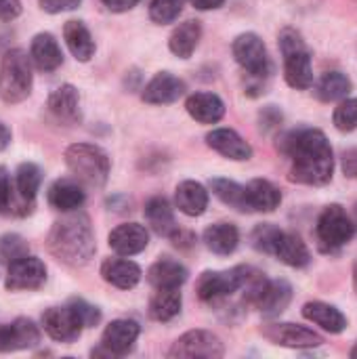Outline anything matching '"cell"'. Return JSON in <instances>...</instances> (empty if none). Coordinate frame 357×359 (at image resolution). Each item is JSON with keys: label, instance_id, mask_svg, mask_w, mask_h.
<instances>
[{"label": "cell", "instance_id": "cell-50", "mask_svg": "<svg viewBox=\"0 0 357 359\" xmlns=\"http://www.w3.org/2000/svg\"><path fill=\"white\" fill-rule=\"evenodd\" d=\"M353 286H356V292H357V261H356V265H353Z\"/></svg>", "mask_w": 357, "mask_h": 359}, {"label": "cell", "instance_id": "cell-38", "mask_svg": "<svg viewBox=\"0 0 357 359\" xmlns=\"http://www.w3.org/2000/svg\"><path fill=\"white\" fill-rule=\"evenodd\" d=\"M185 0H151L149 2V17L154 23H173L181 11H183Z\"/></svg>", "mask_w": 357, "mask_h": 359}, {"label": "cell", "instance_id": "cell-24", "mask_svg": "<svg viewBox=\"0 0 357 359\" xmlns=\"http://www.w3.org/2000/svg\"><path fill=\"white\" fill-rule=\"evenodd\" d=\"M187 269L173 261V259H160L156 261L149 271H147V282L156 290H166V288H181L187 282Z\"/></svg>", "mask_w": 357, "mask_h": 359}, {"label": "cell", "instance_id": "cell-15", "mask_svg": "<svg viewBox=\"0 0 357 359\" xmlns=\"http://www.w3.org/2000/svg\"><path fill=\"white\" fill-rule=\"evenodd\" d=\"M149 244V233L139 223H124L118 225L109 233V248L120 257H135L143 252Z\"/></svg>", "mask_w": 357, "mask_h": 359}, {"label": "cell", "instance_id": "cell-31", "mask_svg": "<svg viewBox=\"0 0 357 359\" xmlns=\"http://www.w3.org/2000/svg\"><path fill=\"white\" fill-rule=\"evenodd\" d=\"M200 36H202V25L200 21H185L181 23L168 38V48L173 55H177L179 59H189L200 42Z\"/></svg>", "mask_w": 357, "mask_h": 359}, {"label": "cell", "instance_id": "cell-43", "mask_svg": "<svg viewBox=\"0 0 357 359\" xmlns=\"http://www.w3.org/2000/svg\"><path fill=\"white\" fill-rule=\"evenodd\" d=\"M21 13L19 0H0V21H13Z\"/></svg>", "mask_w": 357, "mask_h": 359}, {"label": "cell", "instance_id": "cell-49", "mask_svg": "<svg viewBox=\"0 0 357 359\" xmlns=\"http://www.w3.org/2000/svg\"><path fill=\"white\" fill-rule=\"evenodd\" d=\"M8 143H11V130H8V126H6V124H2V122H0V151H2V149H6V147H8Z\"/></svg>", "mask_w": 357, "mask_h": 359}, {"label": "cell", "instance_id": "cell-41", "mask_svg": "<svg viewBox=\"0 0 357 359\" xmlns=\"http://www.w3.org/2000/svg\"><path fill=\"white\" fill-rule=\"evenodd\" d=\"M69 305L76 309V313L80 316V320H82V324H84V328H93V326H97L99 324V320H101V311L95 307V305H88L86 301H82V299H72L69 301Z\"/></svg>", "mask_w": 357, "mask_h": 359}, {"label": "cell", "instance_id": "cell-39", "mask_svg": "<svg viewBox=\"0 0 357 359\" xmlns=\"http://www.w3.org/2000/svg\"><path fill=\"white\" fill-rule=\"evenodd\" d=\"M332 122L341 133H351L357 128V99H345L332 114Z\"/></svg>", "mask_w": 357, "mask_h": 359}, {"label": "cell", "instance_id": "cell-40", "mask_svg": "<svg viewBox=\"0 0 357 359\" xmlns=\"http://www.w3.org/2000/svg\"><path fill=\"white\" fill-rule=\"evenodd\" d=\"M0 215H17L11 175L4 166H0Z\"/></svg>", "mask_w": 357, "mask_h": 359}, {"label": "cell", "instance_id": "cell-33", "mask_svg": "<svg viewBox=\"0 0 357 359\" xmlns=\"http://www.w3.org/2000/svg\"><path fill=\"white\" fill-rule=\"evenodd\" d=\"M181 292L179 288H166V290H158L156 297L149 301V318L156 322H170L173 318H177L181 313Z\"/></svg>", "mask_w": 357, "mask_h": 359}, {"label": "cell", "instance_id": "cell-7", "mask_svg": "<svg viewBox=\"0 0 357 359\" xmlns=\"http://www.w3.org/2000/svg\"><path fill=\"white\" fill-rule=\"evenodd\" d=\"M231 50H234V57L238 61V65L252 78H267L274 69L271 65V59L267 55V46L265 42L252 34V32H246V34H240L234 44H231Z\"/></svg>", "mask_w": 357, "mask_h": 359}, {"label": "cell", "instance_id": "cell-9", "mask_svg": "<svg viewBox=\"0 0 357 359\" xmlns=\"http://www.w3.org/2000/svg\"><path fill=\"white\" fill-rule=\"evenodd\" d=\"M225 349L217 334L208 330H189L183 337H179L168 351V358H223Z\"/></svg>", "mask_w": 357, "mask_h": 359}, {"label": "cell", "instance_id": "cell-25", "mask_svg": "<svg viewBox=\"0 0 357 359\" xmlns=\"http://www.w3.org/2000/svg\"><path fill=\"white\" fill-rule=\"evenodd\" d=\"M177 208L187 217H200L208 208V191L198 181H183L175 194Z\"/></svg>", "mask_w": 357, "mask_h": 359}, {"label": "cell", "instance_id": "cell-36", "mask_svg": "<svg viewBox=\"0 0 357 359\" xmlns=\"http://www.w3.org/2000/svg\"><path fill=\"white\" fill-rule=\"evenodd\" d=\"M351 80L343 74V72H328L322 76V80L318 82L316 95L320 101L330 103V101H341L351 93Z\"/></svg>", "mask_w": 357, "mask_h": 359}, {"label": "cell", "instance_id": "cell-23", "mask_svg": "<svg viewBox=\"0 0 357 359\" xmlns=\"http://www.w3.org/2000/svg\"><path fill=\"white\" fill-rule=\"evenodd\" d=\"M141 276H143L141 267L126 259H107L101 265V278L120 290L135 288L141 282Z\"/></svg>", "mask_w": 357, "mask_h": 359}, {"label": "cell", "instance_id": "cell-20", "mask_svg": "<svg viewBox=\"0 0 357 359\" xmlns=\"http://www.w3.org/2000/svg\"><path fill=\"white\" fill-rule=\"evenodd\" d=\"M86 194L82 185L74 179H57L48 189V204L61 212H74L82 208Z\"/></svg>", "mask_w": 357, "mask_h": 359}, {"label": "cell", "instance_id": "cell-6", "mask_svg": "<svg viewBox=\"0 0 357 359\" xmlns=\"http://www.w3.org/2000/svg\"><path fill=\"white\" fill-rule=\"evenodd\" d=\"M316 236H318L322 250L335 252L353 240L356 225L349 219V215L343 210V206L332 204V206L324 208V212L320 215L318 225H316Z\"/></svg>", "mask_w": 357, "mask_h": 359}, {"label": "cell", "instance_id": "cell-10", "mask_svg": "<svg viewBox=\"0 0 357 359\" xmlns=\"http://www.w3.org/2000/svg\"><path fill=\"white\" fill-rule=\"evenodd\" d=\"M42 328L53 341L69 345L80 339L84 324H82L80 316L76 313V309L72 305H65V307L46 309L42 313Z\"/></svg>", "mask_w": 357, "mask_h": 359}, {"label": "cell", "instance_id": "cell-5", "mask_svg": "<svg viewBox=\"0 0 357 359\" xmlns=\"http://www.w3.org/2000/svg\"><path fill=\"white\" fill-rule=\"evenodd\" d=\"M32 57L25 50L13 48L0 61V99L4 103H21L32 93Z\"/></svg>", "mask_w": 357, "mask_h": 359}, {"label": "cell", "instance_id": "cell-29", "mask_svg": "<svg viewBox=\"0 0 357 359\" xmlns=\"http://www.w3.org/2000/svg\"><path fill=\"white\" fill-rule=\"evenodd\" d=\"M246 196H248L250 212H274L282 204L280 189L265 179L250 181L246 185Z\"/></svg>", "mask_w": 357, "mask_h": 359}, {"label": "cell", "instance_id": "cell-42", "mask_svg": "<svg viewBox=\"0 0 357 359\" xmlns=\"http://www.w3.org/2000/svg\"><path fill=\"white\" fill-rule=\"evenodd\" d=\"M82 0H40V8L46 13H63L80 6Z\"/></svg>", "mask_w": 357, "mask_h": 359}, {"label": "cell", "instance_id": "cell-14", "mask_svg": "<svg viewBox=\"0 0 357 359\" xmlns=\"http://www.w3.org/2000/svg\"><path fill=\"white\" fill-rule=\"evenodd\" d=\"M38 343H40V330L27 318H19L13 324L0 326V353L32 349Z\"/></svg>", "mask_w": 357, "mask_h": 359}, {"label": "cell", "instance_id": "cell-34", "mask_svg": "<svg viewBox=\"0 0 357 359\" xmlns=\"http://www.w3.org/2000/svg\"><path fill=\"white\" fill-rule=\"evenodd\" d=\"M210 189H213V194L223 204L231 206L234 210H238V212H250L246 187L238 185L236 181H229V179H213L210 181Z\"/></svg>", "mask_w": 357, "mask_h": 359}, {"label": "cell", "instance_id": "cell-28", "mask_svg": "<svg viewBox=\"0 0 357 359\" xmlns=\"http://www.w3.org/2000/svg\"><path fill=\"white\" fill-rule=\"evenodd\" d=\"M204 244L219 257H229L240 244V231L231 223H215L204 231Z\"/></svg>", "mask_w": 357, "mask_h": 359}, {"label": "cell", "instance_id": "cell-30", "mask_svg": "<svg viewBox=\"0 0 357 359\" xmlns=\"http://www.w3.org/2000/svg\"><path fill=\"white\" fill-rule=\"evenodd\" d=\"M145 219L149 223V227L158 233V236H164V238H170L175 231H177V221H175V212L168 204L166 198H151L147 204H145Z\"/></svg>", "mask_w": 357, "mask_h": 359}, {"label": "cell", "instance_id": "cell-21", "mask_svg": "<svg viewBox=\"0 0 357 359\" xmlns=\"http://www.w3.org/2000/svg\"><path fill=\"white\" fill-rule=\"evenodd\" d=\"M48 111L63 124H74L80 120V97L72 84H61L48 97Z\"/></svg>", "mask_w": 357, "mask_h": 359}, {"label": "cell", "instance_id": "cell-16", "mask_svg": "<svg viewBox=\"0 0 357 359\" xmlns=\"http://www.w3.org/2000/svg\"><path fill=\"white\" fill-rule=\"evenodd\" d=\"M141 334V328L137 322L133 320H114L101 337V345L114 355H126L128 351H133L137 339Z\"/></svg>", "mask_w": 357, "mask_h": 359}, {"label": "cell", "instance_id": "cell-2", "mask_svg": "<svg viewBox=\"0 0 357 359\" xmlns=\"http://www.w3.org/2000/svg\"><path fill=\"white\" fill-rule=\"evenodd\" d=\"M46 244L50 255L69 267H84L97 250L88 217L76 210L53 223Z\"/></svg>", "mask_w": 357, "mask_h": 359}, {"label": "cell", "instance_id": "cell-44", "mask_svg": "<svg viewBox=\"0 0 357 359\" xmlns=\"http://www.w3.org/2000/svg\"><path fill=\"white\" fill-rule=\"evenodd\" d=\"M343 172L349 179H357V149H347L343 154Z\"/></svg>", "mask_w": 357, "mask_h": 359}, {"label": "cell", "instance_id": "cell-32", "mask_svg": "<svg viewBox=\"0 0 357 359\" xmlns=\"http://www.w3.org/2000/svg\"><path fill=\"white\" fill-rule=\"evenodd\" d=\"M63 38H65L67 48L72 50V55L78 61H88L95 55L93 36H90V32L86 29V25L82 21H76V19L67 21L65 27H63Z\"/></svg>", "mask_w": 357, "mask_h": 359}, {"label": "cell", "instance_id": "cell-8", "mask_svg": "<svg viewBox=\"0 0 357 359\" xmlns=\"http://www.w3.org/2000/svg\"><path fill=\"white\" fill-rule=\"evenodd\" d=\"M246 267H236L229 271H204L198 280L196 292L202 303H219L242 290Z\"/></svg>", "mask_w": 357, "mask_h": 359}, {"label": "cell", "instance_id": "cell-13", "mask_svg": "<svg viewBox=\"0 0 357 359\" xmlns=\"http://www.w3.org/2000/svg\"><path fill=\"white\" fill-rule=\"evenodd\" d=\"M267 255H274L288 267H297V269L307 267L311 263V252H309L307 244L297 233H288L282 229L276 231Z\"/></svg>", "mask_w": 357, "mask_h": 359}, {"label": "cell", "instance_id": "cell-46", "mask_svg": "<svg viewBox=\"0 0 357 359\" xmlns=\"http://www.w3.org/2000/svg\"><path fill=\"white\" fill-rule=\"evenodd\" d=\"M170 240H173V244H175L177 248H189V246L196 242L194 233H189V231H185V229H181V227H177V231L170 236Z\"/></svg>", "mask_w": 357, "mask_h": 359}, {"label": "cell", "instance_id": "cell-26", "mask_svg": "<svg viewBox=\"0 0 357 359\" xmlns=\"http://www.w3.org/2000/svg\"><path fill=\"white\" fill-rule=\"evenodd\" d=\"M303 318L314 322L316 326H320L322 330H326L330 334H341L347 328V318L337 307L322 303V301L307 303L303 307Z\"/></svg>", "mask_w": 357, "mask_h": 359}, {"label": "cell", "instance_id": "cell-12", "mask_svg": "<svg viewBox=\"0 0 357 359\" xmlns=\"http://www.w3.org/2000/svg\"><path fill=\"white\" fill-rule=\"evenodd\" d=\"M263 337L269 339L274 345L280 347H290V349H309V347H320L324 345V339L299 324H269L263 330Z\"/></svg>", "mask_w": 357, "mask_h": 359}, {"label": "cell", "instance_id": "cell-45", "mask_svg": "<svg viewBox=\"0 0 357 359\" xmlns=\"http://www.w3.org/2000/svg\"><path fill=\"white\" fill-rule=\"evenodd\" d=\"M282 122V114L278 109H274V105H269L263 114H261V128H276Z\"/></svg>", "mask_w": 357, "mask_h": 359}, {"label": "cell", "instance_id": "cell-17", "mask_svg": "<svg viewBox=\"0 0 357 359\" xmlns=\"http://www.w3.org/2000/svg\"><path fill=\"white\" fill-rule=\"evenodd\" d=\"M183 93H185V82L181 78L173 76L170 72H160L149 80L141 97L145 103H151V105H168V103L179 101Z\"/></svg>", "mask_w": 357, "mask_h": 359}, {"label": "cell", "instance_id": "cell-1", "mask_svg": "<svg viewBox=\"0 0 357 359\" xmlns=\"http://www.w3.org/2000/svg\"><path fill=\"white\" fill-rule=\"evenodd\" d=\"M280 149L292 160L290 179L303 185H326L332 181L335 158L326 135L318 128H301L288 133Z\"/></svg>", "mask_w": 357, "mask_h": 359}, {"label": "cell", "instance_id": "cell-48", "mask_svg": "<svg viewBox=\"0 0 357 359\" xmlns=\"http://www.w3.org/2000/svg\"><path fill=\"white\" fill-rule=\"evenodd\" d=\"M225 0H191V4L198 8V11H213V8H219L223 6Z\"/></svg>", "mask_w": 357, "mask_h": 359}, {"label": "cell", "instance_id": "cell-51", "mask_svg": "<svg viewBox=\"0 0 357 359\" xmlns=\"http://www.w3.org/2000/svg\"><path fill=\"white\" fill-rule=\"evenodd\" d=\"M351 358L357 359V345H356V347H353V351H351Z\"/></svg>", "mask_w": 357, "mask_h": 359}, {"label": "cell", "instance_id": "cell-3", "mask_svg": "<svg viewBox=\"0 0 357 359\" xmlns=\"http://www.w3.org/2000/svg\"><path fill=\"white\" fill-rule=\"evenodd\" d=\"M280 50L284 57V78L297 90H307L314 86V67L311 53L297 29L280 32Z\"/></svg>", "mask_w": 357, "mask_h": 359}, {"label": "cell", "instance_id": "cell-22", "mask_svg": "<svg viewBox=\"0 0 357 359\" xmlns=\"http://www.w3.org/2000/svg\"><path fill=\"white\" fill-rule=\"evenodd\" d=\"M187 114L200 124H217L225 116V103L215 93H196L185 101Z\"/></svg>", "mask_w": 357, "mask_h": 359}, {"label": "cell", "instance_id": "cell-35", "mask_svg": "<svg viewBox=\"0 0 357 359\" xmlns=\"http://www.w3.org/2000/svg\"><path fill=\"white\" fill-rule=\"evenodd\" d=\"M40 183H42V170L32 164V162H23L17 172H15V187H17V194L21 198V202H25L27 206H34V200H36V194L40 189Z\"/></svg>", "mask_w": 357, "mask_h": 359}, {"label": "cell", "instance_id": "cell-19", "mask_svg": "<svg viewBox=\"0 0 357 359\" xmlns=\"http://www.w3.org/2000/svg\"><path fill=\"white\" fill-rule=\"evenodd\" d=\"M292 301V286L286 280H267L265 288L257 297L255 305L263 316L274 318L280 316Z\"/></svg>", "mask_w": 357, "mask_h": 359}, {"label": "cell", "instance_id": "cell-27", "mask_svg": "<svg viewBox=\"0 0 357 359\" xmlns=\"http://www.w3.org/2000/svg\"><path fill=\"white\" fill-rule=\"evenodd\" d=\"M29 57L40 72H55L63 63V53L50 34H36L29 46Z\"/></svg>", "mask_w": 357, "mask_h": 359}, {"label": "cell", "instance_id": "cell-37", "mask_svg": "<svg viewBox=\"0 0 357 359\" xmlns=\"http://www.w3.org/2000/svg\"><path fill=\"white\" fill-rule=\"evenodd\" d=\"M27 252H29V246L21 236H17V233L0 236V263L11 265L19 259L27 257Z\"/></svg>", "mask_w": 357, "mask_h": 359}, {"label": "cell", "instance_id": "cell-18", "mask_svg": "<svg viewBox=\"0 0 357 359\" xmlns=\"http://www.w3.org/2000/svg\"><path fill=\"white\" fill-rule=\"evenodd\" d=\"M206 143L221 156L236 162H244L252 158V147L231 128H215L213 133L206 135Z\"/></svg>", "mask_w": 357, "mask_h": 359}, {"label": "cell", "instance_id": "cell-47", "mask_svg": "<svg viewBox=\"0 0 357 359\" xmlns=\"http://www.w3.org/2000/svg\"><path fill=\"white\" fill-rule=\"evenodd\" d=\"M109 11H114V13H126V11H130L133 6H137V2L139 0H101Z\"/></svg>", "mask_w": 357, "mask_h": 359}, {"label": "cell", "instance_id": "cell-4", "mask_svg": "<svg viewBox=\"0 0 357 359\" xmlns=\"http://www.w3.org/2000/svg\"><path fill=\"white\" fill-rule=\"evenodd\" d=\"M65 164L80 181L88 187H103L109 177L107 154L90 143H74L65 149Z\"/></svg>", "mask_w": 357, "mask_h": 359}, {"label": "cell", "instance_id": "cell-11", "mask_svg": "<svg viewBox=\"0 0 357 359\" xmlns=\"http://www.w3.org/2000/svg\"><path fill=\"white\" fill-rule=\"evenodd\" d=\"M46 280V267L36 257H23L8 265L6 273V290L19 292V290H38Z\"/></svg>", "mask_w": 357, "mask_h": 359}]
</instances>
